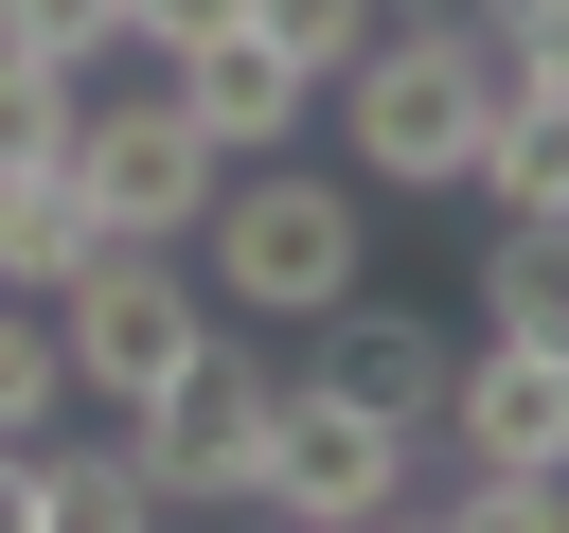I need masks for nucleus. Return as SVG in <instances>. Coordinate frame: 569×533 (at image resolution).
<instances>
[{"label":"nucleus","mask_w":569,"mask_h":533,"mask_svg":"<svg viewBox=\"0 0 569 533\" xmlns=\"http://www.w3.org/2000/svg\"><path fill=\"white\" fill-rule=\"evenodd\" d=\"M480 124H498V36H373L338 71L356 195H480Z\"/></svg>","instance_id":"1"},{"label":"nucleus","mask_w":569,"mask_h":533,"mask_svg":"<svg viewBox=\"0 0 569 533\" xmlns=\"http://www.w3.org/2000/svg\"><path fill=\"white\" fill-rule=\"evenodd\" d=\"M213 302L231 320H320V302H356L373 284V213H356V178H302V142L284 160H231V195H213Z\"/></svg>","instance_id":"2"},{"label":"nucleus","mask_w":569,"mask_h":533,"mask_svg":"<svg viewBox=\"0 0 569 533\" xmlns=\"http://www.w3.org/2000/svg\"><path fill=\"white\" fill-rule=\"evenodd\" d=\"M267 426H284V373H267L249 338H196V355L124 409V462H142V497H160V515H249Z\"/></svg>","instance_id":"3"},{"label":"nucleus","mask_w":569,"mask_h":533,"mask_svg":"<svg viewBox=\"0 0 569 533\" xmlns=\"http://www.w3.org/2000/svg\"><path fill=\"white\" fill-rule=\"evenodd\" d=\"M71 195H89V231H107V249H196V231H213V195H231V160L178 124V89H124V107H89V124H71Z\"/></svg>","instance_id":"4"},{"label":"nucleus","mask_w":569,"mask_h":533,"mask_svg":"<svg viewBox=\"0 0 569 533\" xmlns=\"http://www.w3.org/2000/svg\"><path fill=\"white\" fill-rule=\"evenodd\" d=\"M196 338H213V302H196L178 249H89V266L53 284V355H71V391H107V409H142Z\"/></svg>","instance_id":"5"},{"label":"nucleus","mask_w":569,"mask_h":533,"mask_svg":"<svg viewBox=\"0 0 569 533\" xmlns=\"http://www.w3.org/2000/svg\"><path fill=\"white\" fill-rule=\"evenodd\" d=\"M391 497H409V426H373V409H338V391H284L249 515H267V533H373Z\"/></svg>","instance_id":"6"},{"label":"nucleus","mask_w":569,"mask_h":533,"mask_svg":"<svg viewBox=\"0 0 569 533\" xmlns=\"http://www.w3.org/2000/svg\"><path fill=\"white\" fill-rule=\"evenodd\" d=\"M445 444H462L480 480H569V338H462Z\"/></svg>","instance_id":"7"},{"label":"nucleus","mask_w":569,"mask_h":533,"mask_svg":"<svg viewBox=\"0 0 569 533\" xmlns=\"http://www.w3.org/2000/svg\"><path fill=\"white\" fill-rule=\"evenodd\" d=\"M445 373H462V355H445V320H427V302H373V284H356V302H320L302 391H338V409H373V426H409V444H427V426H445Z\"/></svg>","instance_id":"8"},{"label":"nucleus","mask_w":569,"mask_h":533,"mask_svg":"<svg viewBox=\"0 0 569 533\" xmlns=\"http://www.w3.org/2000/svg\"><path fill=\"white\" fill-rule=\"evenodd\" d=\"M160 89H178V124H196L213 160H284L320 71H302L284 36H249V18H231V36H178V53H160Z\"/></svg>","instance_id":"9"},{"label":"nucleus","mask_w":569,"mask_h":533,"mask_svg":"<svg viewBox=\"0 0 569 533\" xmlns=\"http://www.w3.org/2000/svg\"><path fill=\"white\" fill-rule=\"evenodd\" d=\"M480 338H569V213H498V249H480Z\"/></svg>","instance_id":"10"},{"label":"nucleus","mask_w":569,"mask_h":533,"mask_svg":"<svg viewBox=\"0 0 569 533\" xmlns=\"http://www.w3.org/2000/svg\"><path fill=\"white\" fill-rule=\"evenodd\" d=\"M480 195H498V213H569V89H516V71H498V124H480Z\"/></svg>","instance_id":"11"},{"label":"nucleus","mask_w":569,"mask_h":533,"mask_svg":"<svg viewBox=\"0 0 569 533\" xmlns=\"http://www.w3.org/2000/svg\"><path fill=\"white\" fill-rule=\"evenodd\" d=\"M89 249H107V231H89L71 160H53V178H0V284H18V302H53V284L89 266Z\"/></svg>","instance_id":"12"},{"label":"nucleus","mask_w":569,"mask_h":533,"mask_svg":"<svg viewBox=\"0 0 569 533\" xmlns=\"http://www.w3.org/2000/svg\"><path fill=\"white\" fill-rule=\"evenodd\" d=\"M71 124H89V71L0 53V178H53V160H71Z\"/></svg>","instance_id":"13"},{"label":"nucleus","mask_w":569,"mask_h":533,"mask_svg":"<svg viewBox=\"0 0 569 533\" xmlns=\"http://www.w3.org/2000/svg\"><path fill=\"white\" fill-rule=\"evenodd\" d=\"M36 533H160V497H142L124 444H107V462H53V444H36Z\"/></svg>","instance_id":"14"},{"label":"nucleus","mask_w":569,"mask_h":533,"mask_svg":"<svg viewBox=\"0 0 569 533\" xmlns=\"http://www.w3.org/2000/svg\"><path fill=\"white\" fill-rule=\"evenodd\" d=\"M53 409H71V355H53V302H18V284H0V444H53Z\"/></svg>","instance_id":"15"},{"label":"nucleus","mask_w":569,"mask_h":533,"mask_svg":"<svg viewBox=\"0 0 569 533\" xmlns=\"http://www.w3.org/2000/svg\"><path fill=\"white\" fill-rule=\"evenodd\" d=\"M249 36H284V53H302V71L338 89V71H356V53L391 36V0H249Z\"/></svg>","instance_id":"16"},{"label":"nucleus","mask_w":569,"mask_h":533,"mask_svg":"<svg viewBox=\"0 0 569 533\" xmlns=\"http://www.w3.org/2000/svg\"><path fill=\"white\" fill-rule=\"evenodd\" d=\"M0 53H53V71H89V53H124V0H0Z\"/></svg>","instance_id":"17"},{"label":"nucleus","mask_w":569,"mask_h":533,"mask_svg":"<svg viewBox=\"0 0 569 533\" xmlns=\"http://www.w3.org/2000/svg\"><path fill=\"white\" fill-rule=\"evenodd\" d=\"M445 533H569V480H445Z\"/></svg>","instance_id":"18"},{"label":"nucleus","mask_w":569,"mask_h":533,"mask_svg":"<svg viewBox=\"0 0 569 533\" xmlns=\"http://www.w3.org/2000/svg\"><path fill=\"white\" fill-rule=\"evenodd\" d=\"M498 71H516V89H569V0H516V36H498Z\"/></svg>","instance_id":"19"},{"label":"nucleus","mask_w":569,"mask_h":533,"mask_svg":"<svg viewBox=\"0 0 569 533\" xmlns=\"http://www.w3.org/2000/svg\"><path fill=\"white\" fill-rule=\"evenodd\" d=\"M231 18H249V0H124V36H142V53H178V36H231Z\"/></svg>","instance_id":"20"},{"label":"nucleus","mask_w":569,"mask_h":533,"mask_svg":"<svg viewBox=\"0 0 569 533\" xmlns=\"http://www.w3.org/2000/svg\"><path fill=\"white\" fill-rule=\"evenodd\" d=\"M391 36H516V0H391Z\"/></svg>","instance_id":"21"},{"label":"nucleus","mask_w":569,"mask_h":533,"mask_svg":"<svg viewBox=\"0 0 569 533\" xmlns=\"http://www.w3.org/2000/svg\"><path fill=\"white\" fill-rule=\"evenodd\" d=\"M0 533H36V444H0Z\"/></svg>","instance_id":"22"},{"label":"nucleus","mask_w":569,"mask_h":533,"mask_svg":"<svg viewBox=\"0 0 569 533\" xmlns=\"http://www.w3.org/2000/svg\"><path fill=\"white\" fill-rule=\"evenodd\" d=\"M373 533H445V515H409V497H391V515H373Z\"/></svg>","instance_id":"23"}]
</instances>
